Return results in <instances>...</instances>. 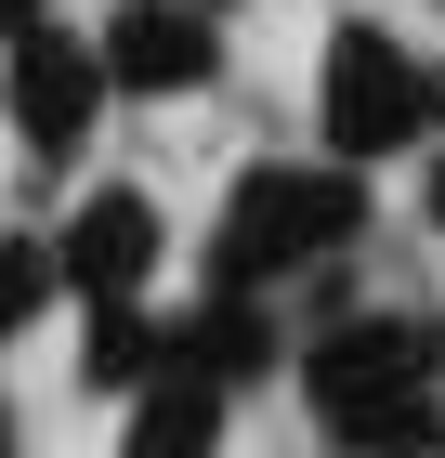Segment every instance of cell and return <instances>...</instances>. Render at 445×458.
Segmentation results:
<instances>
[{"label": "cell", "mask_w": 445, "mask_h": 458, "mask_svg": "<svg viewBox=\"0 0 445 458\" xmlns=\"http://www.w3.org/2000/svg\"><path fill=\"white\" fill-rule=\"evenodd\" d=\"M27 27H53V0H0V39H27Z\"/></svg>", "instance_id": "12"}, {"label": "cell", "mask_w": 445, "mask_h": 458, "mask_svg": "<svg viewBox=\"0 0 445 458\" xmlns=\"http://www.w3.org/2000/svg\"><path fill=\"white\" fill-rule=\"evenodd\" d=\"M158 367H171V315H144V301H92L79 380H92V393H144Z\"/></svg>", "instance_id": "10"}, {"label": "cell", "mask_w": 445, "mask_h": 458, "mask_svg": "<svg viewBox=\"0 0 445 458\" xmlns=\"http://www.w3.org/2000/svg\"><path fill=\"white\" fill-rule=\"evenodd\" d=\"M367 236V171L341 157H262L223 197V236H210V288H275L302 262H341Z\"/></svg>", "instance_id": "1"}, {"label": "cell", "mask_w": 445, "mask_h": 458, "mask_svg": "<svg viewBox=\"0 0 445 458\" xmlns=\"http://www.w3.org/2000/svg\"><path fill=\"white\" fill-rule=\"evenodd\" d=\"M432 13H445V0H432Z\"/></svg>", "instance_id": "17"}, {"label": "cell", "mask_w": 445, "mask_h": 458, "mask_svg": "<svg viewBox=\"0 0 445 458\" xmlns=\"http://www.w3.org/2000/svg\"><path fill=\"white\" fill-rule=\"evenodd\" d=\"M223 406H236L223 380L158 367V380L132 393V420H118V458H210V445H223Z\"/></svg>", "instance_id": "8"}, {"label": "cell", "mask_w": 445, "mask_h": 458, "mask_svg": "<svg viewBox=\"0 0 445 458\" xmlns=\"http://www.w3.org/2000/svg\"><path fill=\"white\" fill-rule=\"evenodd\" d=\"M0 118H13V144H27L39 171H66L79 144H92V118H105V53H92V27L0 39Z\"/></svg>", "instance_id": "3"}, {"label": "cell", "mask_w": 445, "mask_h": 458, "mask_svg": "<svg viewBox=\"0 0 445 458\" xmlns=\"http://www.w3.org/2000/svg\"><path fill=\"white\" fill-rule=\"evenodd\" d=\"M275 353H288V327H275L262 288H210L197 315H171V367H197V380H275Z\"/></svg>", "instance_id": "7"}, {"label": "cell", "mask_w": 445, "mask_h": 458, "mask_svg": "<svg viewBox=\"0 0 445 458\" xmlns=\"http://www.w3.org/2000/svg\"><path fill=\"white\" fill-rule=\"evenodd\" d=\"M184 13H210V27H223V13H236V0H184Z\"/></svg>", "instance_id": "14"}, {"label": "cell", "mask_w": 445, "mask_h": 458, "mask_svg": "<svg viewBox=\"0 0 445 458\" xmlns=\"http://www.w3.org/2000/svg\"><path fill=\"white\" fill-rule=\"evenodd\" d=\"M302 393H314V406H328V393H445V327L419 315V301L341 315L328 341L302 353Z\"/></svg>", "instance_id": "5"}, {"label": "cell", "mask_w": 445, "mask_h": 458, "mask_svg": "<svg viewBox=\"0 0 445 458\" xmlns=\"http://www.w3.org/2000/svg\"><path fill=\"white\" fill-rule=\"evenodd\" d=\"M53 236H0V341H27L39 315H53Z\"/></svg>", "instance_id": "11"}, {"label": "cell", "mask_w": 445, "mask_h": 458, "mask_svg": "<svg viewBox=\"0 0 445 458\" xmlns=\"http://www.w3.org/2000/svg\"><path fill=\"white\" fill-rule=\"evenodd\" d=\"M314 432L341 458H445V393H328Z\"/></svg>", "instance_id": "9"}, {"label": "cell", "mask_w": 445, "mask_h": 458, "mask_svg": "<svg viewBox=\"0 0 445 458\" xmlns=\"http://www.w3.org/2000/svg\"><path fill=\"white\" fill-rule=\"evenodd\" d=\"M314 131L341 171H380V157H406L432 131V66H419L393 27H328V66H314Z\"/></svg>", "instance_id": "2"}, {"label": "cell", "mask_w": 445, "mask_h": 458, "mask_svg": "<svg viewBox=\"0 0 445 458\" xmlns=\"http://www.w3.org/2000/svg\"><path fill=\"white\" fill-rule=\"evenodd\" d=\"M432 131H445V79H432Z\"/></svg>", "instance_id": "16"}, {"label": "cell", "mask_w": 445, "mask_h": 458, "mask_svg": "<svg viewBox=\"0 0 445 458\" xmlns=\"http://www.w3.org/2000/svg\"><path fill=\"white\" fill-rule=\"evenodd\" d=\"M0 458H13V406H0Z\"/></svg>", "instance_id": "15"}, {"label": "cell", "mask_w": 445, "mask_h": 458, "mask_svg": "<svg viewBox=\"0 0 445 458\" xmlns=\"http://www.w3.org/2000/svg\"><path fill=\"white\" fill-rule=\"evenodd\" d=\"M432 236H445V144H432Z\"/></svg>", "instance_id": "13"}, {"label": "cell", "mask_w": 445, "mask_h": 458, "mask_svg": "<svg viewBox=\"0 0 445 458\" xmlns=\"http://www.w3.org/2000/svg\"><path fill=\"white\" fill-rule=\"evenodd\" d=\"M158 249H171L158 197H144V183H92L66 210V236H53V276H66L79 301H144V288H158Z\"/></svg>", "instance_id": "4"}, {"label": "cell", "mask_w": 445, "mask_h": 458, "mask_svg": "<svg viewBox=\"0 0 445 458\" xmlns=\"http://www.w3.org/2000/svg\"><path fill=\"white\" fill-rule=\"evenodd\" d=\"M92 53H105V92H144V106H184V92L223 79V27L184 13V0H118Z\"/></svg>", "instance_id": "6"}]
</instances>
